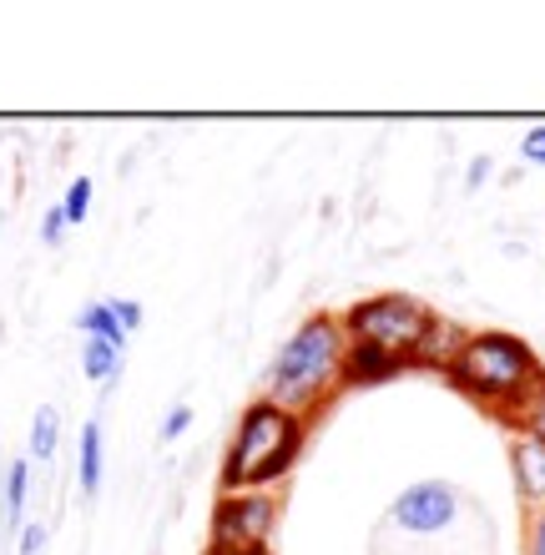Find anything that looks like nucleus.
Listing matches in <instances>:
<instances>
[{
  "label": "nucleus",
  "instance_id": "obj_1",
  "mask_svg": "<svg viewBox=\"0 0 545 555\" xmlns=\"http://www.w3.org/2000/svg\"><path fill=\"white\" fill-rule=\"evenodd\" d=\"M343 353H349V334H343L339 313H309L268 359L258 399L298 420H313L343 389Z\"/></svg>",
  "mask_w": 545,
  "mask_h": 555
},
{
  "label": "nucleus",
  "instance_id": "obj_2",
  "mask_svg": "<svg viewBox=\"0 0 545 555\" xmlns=\"http://www.w3.org/2000/svg\"><path fill=\"white\" fill-rule=\"evenodd\" d=\"M303 439H309V420H298L268 399H252L233 429L228 460H222V495L228 490H278L298 469Z\"/></svg>",
  "mask_w": 545,
  "mask_h": 555
},
{
  "label": "nucleus",
  "instance_id": "obj_3",
  "mask_svg": "<svg viewBox=\"0 0 545 555\" xmlns=\"http://www.w3.org/2000/svg\"><path fill=\"white\" fill-rule=\"evenodd\" d=\"M541 359L525 338L505 334V328H485L470 334V344L459 349V359L450 364L444 379L455 384L459 395H470L475 404H485L495 414H516L525 404L535 384H541Z\"/></svg>",
  "mask_w": 545,
  "mask_h": 555
},
{
  "label": "nucleus",
  "instance_id": "obj_4",
  "mask_svg": "<svg viewBox=\"0 0 545 555\" xmlns=\"http://www.w3.org/2000/svg\"><path fill=\"white\" fill-rule=\"evenodd\" d=\"M434 319V308L414 293H374V298H359L339 313L343 334L359 338V344H374V349L394 353L399 364L410 369V353L425 334V323Z\"/></svg>",
  "mask_w": 545,
  "mask_h": 555
},
{
  "label": "nucleus",
  "instance_id": "obj_5",
  "mask_svg": "<svg viewBox=\"0 0 545 555\" xmlns=\"http://www.w3.org/2000/svg\"><path fill=\"white\" fill-rule=\"evenodd\" d=\"M283 500L273 490H228L212 505V545L207 551H252L278 530Z\"/></svg>",
  "mask_w": 545,
  "mask_h": 555
},
{
  "label": "nucleus",
  "instance_id": "obj_6",
  "mask_svg": "<svg viewBox=\"0 0 545 555\" xmlns=\"http://www.w3.org/2000/svg\"><path fill=\"white\" fill-rule=\"evenodd\" d=\"M455 515H459V490L450 480H414L389 505V520L404 535H440V530L455 526Z\"/></svg>",
  "mask_w": 545,
  "mask_h": 555
},
{
  "label": "nucleus",
  "instance_id": "obj_7",
  "mask_svg": "<svg viewBox=\"0 0 545 555\" xmlns=\"http://www.w3.org/2000/svg\"><path fill=\"white\" fill-rule=\"evenodd\" d=\"M470 344V328L459 319H450V313H434V319L425 323V334H419V344H414L410 353V369H434V374H450V364L459 359V349Z\"/></svg>",
  "mask_w": 545,
  "mask_h": 555
},
{
  "label": "nucleus",
  "instance_id": "obj_8",
  "mask_svg": "<svg viewBox=\"0 0 545 555\" xmlns=\"http://www.w3.org/2000/svg\"><path fill=\"white\" fill-rule=\"evenodd\" d=\"M510 475H516V495L525 505V515L545 505V450L535 439L516 435L510 439Z\"/></svg>",
  "mask_w": 545,
  "mask_h": 555
},
{
  "label": "nucleus",
  "instance_id": "obj_9",
  "mask_svg": "<svg viewBox=\"0 0 545 555\" xmlns=\"http://www.w3.org/2000/svg\"><path fill=\"white\" fill-rule=\"evenodd\" d=\"M399 359L394 353L374 349V344H359V338H349V353H343V384H354V389H368V384H384L399 374Z\"/></svg>",
  "mask_w": 545,
  "mask_h": 555
},
{
  "label": "nucleus",
  "instance_id": "obj_10",
  "mask_svg": "<svg viewBox=\"0 0 545 555\" xmlns=\"http://www.w3.org/2000/svg\"><path fill=\"white\" fill-rule=\"evenodd\" d=\"M102 469H106L102 420H87L81 424V444H76V485H81L87 500H96V490H102Z\"/></svg>",
  "mask_w": 545,
  "mask_h": 555
},
{
  "label": "nucleus",
  "instance_id": "obj_11",
  "mask_svg": "<svg viewBox=\"0 0 545 555\" xmlns=\"http://www.w3.org/2000/svg\"><path fill=\"white\" fill-rule=\"evenodd\" d=\"M26 495H30V460H11L5 469V495H0V515H5V530L26 526Z\"/></svg>",
  "mask_w": 545,
  "mask_h": 555
},
{
  "label": "nucleus",
  "instance_id": "obj_12",
  "mask_svg": "<svg viewBox=\"0 0 545 555\" xmlns=\"http://www.w3.org/2000/svg\"><path fill=\"white\" fill-rule=\"evenodd\" d=\"M76 328H81V334L87 338H106V344H112V349H121L127 353V328H121L117 323V313H112V298H102V304H87L81 308V313H76Z\"/></svg>",
  "mask_w": 545,
  "mask_h": 555
},
{
  "label": "nucleus",
  "instance_id": "obj_13",
  "mask_svg": "<svg viewBox=\"0 0 545 555\" xmlns=\"http://www.w3.org/2000/svg\"><path fill=\"white\" fill-rule=\"evenodd\" d=\"M81 369H87L91 384H106V389H112V384L121 379V349H112L106 338H87V344H81Z\"/></svg>",
  "mask_w": 545,
  "mask_h": 555
},
{
  "label": "nucleus",
  "instance_id": "obj_14",
  "mask_svg": "<svg viewBox=\"0 0 545 555\" xmlns=\"http://www.w3.org/2000/svg\"><path fill=\"white\" fill-rule=\"evenodd\" d=\"M56 444H61V414L51 410V404H41L36 420H30V465L56 460Z\"/></svg>",
  "mask_w": 545,
  "mask_h": 555
},
{
  "label": "nucleus",
  "instance_id": "obj_15",
  "mask_svg": "<svg viewBox=\"0 0 545 555\" xmlns=\"http://www.w3.org/2000/svg\"><path fill=\"white\" fill-rule=\"evenodd\" d=\"M505 424H516V435L535 439V444L545 450V374H541V384H535L531 395H525V404H520L516 414H505Z\"/></svg>",
  "mask_w": 545,
  "mask_h": 555
},
{
  "label": "nucleus",
  "instance_id": "obj_16",
  "mask_svg": "<svg viewBox=\"0 0 545 555\" xmlns=\"http://www.w3.org/2000/svg\"><path fill=\"white\" fill-rule=\"evenodd\" d=\"M61 212H66V222H87V212H91V177H76L72 188H66Z\"/></svg>",
  "mask_w": 545,
  "mask_h": 555
},
{
  "label": "nucleus",
  "instance_id": "obj_17",
  "mask_svg": "<svg viewBox=\"0 0 545 555\" xmlns=\"http://www.w3.org/2000/svg\"><path fill=\"white\" fill-rule=\"evenodd\" d=\"M46 541H51V535H46L41 520H26V526L15 530V555H41Z\"/></svg>",
  "mask_w": 545,
  "mask_h": 555
},
{
  "label": "nucleus",
  "instance_id": "obj_18",
  "mask_svg": "<svg viewBox=\"0 0 545 555\" xmlns=\"http://www.w3.org/2000/svg\"><path fill=\"white\" fill-rule=\"evenodd\" d=\"M525 555H545V505L525 515Z\"/></svg>",
  "mask_w": 545,
  "mask_h": 555
},
{
  "label": "nucleus",
  "instance_id": "obj_19",
  "mask_svg": "<svg viewBox=\"0 0 545 555\" xmlns=\"http://www.w3.org/2000/svg\"><path fill=\"white\" fill-rule=\"evenodd\" d=\"M66 228H72V222H66V212H61V203H56V207H51V212L41 218V243H46V248H56Z\"/></svg>",
  "mask_w": 545,
  "mask_h": 555
},
{
  "label": "nucleus",
  "instance_id": "obj_20",
  "mask_svg": "<svg viewBox=\"0 0 545 555\" xmlns=\"http://www.w3.org/2000/svg\"><path fill=\"white\" fill-rule=\"evenodd\" d=\"M187 424H192V410H187V404H172V410H167V420H163V439H167V444H172V439H182V435H187Z\"/></svg>",
  "mask_w": 545,
  "mask_h": 555
},
{
  "label": "nucleus",
  "instance_id": "obj_21",
  "mask_svg": "<svg viewBox=\"0 0 545 555\" xmlns=\"http://www.w3.org/2000/svg\"><path fill=\"white\" fill-rule=\"evenodd\" d=\"M520 157L531 162V167H545V127H531V132L520 137Z\"/></svg>",
  "mask_w": 545,
  "mask_h": 555
},
{
  "label": "nucleus",
  "instance_id": "obj_22",
  "mask_svg": "<svg viewBox=\"0 0 545 555\" xmlns=\"http://www.w3.org/2000/svg\"><path fill=\"white\" fill-rule=\"evenodd\" d=\"M112 313H117V323L127 328V334L142 328V304H132V298H112Z\"/></svg>",
  "mask_w": 545,
  "mask_h": 555
},
{
  "label": "nucleus",
  "instance_id": "obj_23",
  "mask_svg": "<svg viewBox=\"0 0 545 555\" xmlns=\"http://www.w3.org/2000/svg\"><path fill=\"white\" fill-rule=\"evenodd\" d=\"M490 172H495V162H490L485 152H480V157H470V172H465V188H470V192H480V188H485V177H490Z\"/></svg>",
  "mask_w": 545,
  "mask_h": 555
},
{
  "label": "nucleus",
  "instance_id": "obj_24",
  "mask_svg": "<svg viewBox=\"0 0 545 555\" xmlns=\"http://www.w3.org/2000/svg\"><path fill=\"white\" fill-rule=\"evenodd\" d=\"M207 555H268V545H252V551H207Z\"/></svg>",
  "mask_w": 545,
  "mask_h": 555
}]
</instances>
